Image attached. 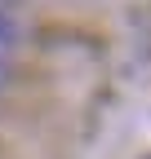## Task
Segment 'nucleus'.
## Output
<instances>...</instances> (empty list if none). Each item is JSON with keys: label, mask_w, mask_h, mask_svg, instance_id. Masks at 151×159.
Wrapping results in <instances>:
<instances>
[{"label": "nucleus", "mask_w": 151, "mask_h": 159, "mask_svg": "<svg viewBox=\"0 0 151 159\" xmlns=\"http://www.w3.org/2000/svg\"><path fill=\"white\" fill-rule=\"evenodd\" d=\"M13 40H18V27H13V18H9L5 9H0V49H9Z\"/></svg>", "instance_id": "obj_1"}, {"label": "nucleus", "mask_w": 151, "mask_h": 159, "mask_svg": "<svg viewBox=\"0 0 151 159\" xmlns=\"http://www.w3.org/2000/svg\"><path fill=\"white\" fill-rule=\"evenodd\" d=\"M5 80H9V66H5V62H0V84H5Z\"/></svg>", "instance_id": "obj_2"}]
</instances>
